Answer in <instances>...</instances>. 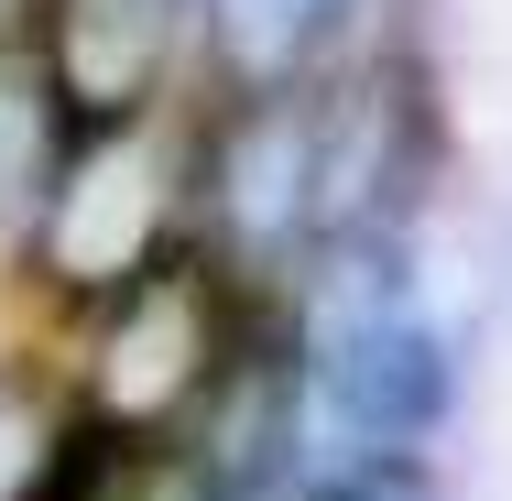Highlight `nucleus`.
Returning <instances> with one entry per match:
<instances>
[{
    "instance_id": "3",
    "label": "nucleus",
    "mask_w": 512,
    "mask_h": 501,
    "mask_svg": "<svg viewBox=\"0 0 512 501\" xmlns=\"http://www.w3.org/2000/svg\"><path fill=\"white\" fill-rule=\"evenodd\" d=\"M338 22H349V0H207V33L240 77H295Z\"/></svg>"
},
{
    "instance_id": "5",
    "label": "nucleus",
    "mask_w": 512,
    "mask_h": 501,
    "mask_svg": "<svg viewBox=\"0 0 512 501\" xmlns=\"http://www.w3.org/2000/svg\"><path fill=\"white\" fill-rule=\"evenodd\" d=\"M44 186V88L33 77H0V207Z\"/></svg>"
},
{
    "instance_id": "2",
    "label": "nucleus",
    "mask_w": 512,
    "mask_h": 501,
    "mask_svg": "<svg viewBox=\"0 0 512 501\" xmlns=\"http://www.w3.org/2000/svg\"><path fill=\"white\" fill-rule=\"evenodd\" d=\"M207 186H218V218H229L240 251H284L295 229H327V218H338V142H327L316 109L251 99L229 120Z\"/></svg>"
},
{
    "instance_id": "1",
    "label": "nucleus",
    "mask_w": 512,
    "mask_h": 501,
    "mask_svg": "<svg viewBox=\"0 0 512 501\" xmlns=\"http://www.w3.org/2000/svg\"><path fill=\"white\" fill-rule=\"evenodd\" d=\"M164 164L142 153L131 120H99V142L44 186V262L55 284H99V295H131L153 273V240H164Z\"/></svg>"
},
{
    "instance_id": "4",
    "label": "nucleus",
    "mask_w": 512,
    "mask_h": 501,
    "mask_svg": "<svg viewBox=\"0 0 512 501\" xmlns=\"http://www.w3.org/2000/svg\"><path fill=\"white\" fill-rule=\"evenodd\" d=\"M55 480V425L22 382H0V501H33Z\"/></svg>"
}]
</instances>
